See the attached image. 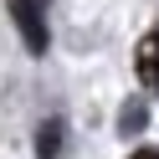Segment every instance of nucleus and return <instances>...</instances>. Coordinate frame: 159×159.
Instances as JSON below:
<instances>
[{
	"label": "nucleus",
	"mask_w": 159,
	"mask_h": 159,
	"mask_svg": "<svg viewBox=\"0 0 159 159\" xmlns=\"http://www.w3.org/2000/svg\"><path fill=\"white\" fill-rule=\"evenodd\" d=\"M36 154H41V159L62 154V123H57V118H46V123L36 128Z\"/></svg>",
	"instance_id": "3"
},
{
	"label": "nucleus",
	"mask_w": 159,
	"mask_h": 159,
	"mask_svg": "<svg viewBox=\"0 0 159 159\" xmlns=\"http://www.w3.org/2000/svg\"><path fill=\"white\" fill-rule=\"evenodd\" d=\"M134 72L149 93H159V31L139 36V52H134Z\"/></svg>",
	"instance_id": "2"
},
{
	"label": "nucleus",
	"mask_w": 159,
	"mask_h": 159,
	"mask_svg": "<svg viewBox=\"0 0 159 159\" xmlns=\"http://www.w3.org/2000/svg\"><path fill=\"white\" fill-rule=\"evenodd\" d=\"M11 5V21H16V31H21V41L31 46V57H41L46 46H52V36H46V16H41V5L36 0H5Z\"/></svg>",
	"instance_id": "1"
},
{
	"label": "nucleus",
	"mask_w": 159,
	"mask_h": 159,
	"mask_svg": "<svg viewBox=\"0 0 159 159\" xmlns=\"http://www.w3.org/2000/svg\"><path fill=\"white\" fill-rule=\"evenodd\" d=\"M139 128H144V108L128 103V108H123V134H139Z\"/></svg>",
	"instance_id": "4"
},
{
	"label": "nucleus",
	"mask_w": 159,
	"mask_h": 159,
	"mask_svg": "<svg viewBox=\"0 0 159 159\" xmlns=\"http://www.w3.org/2000/svg\"><path fill=\"white\" fill-rule=\"evenodd\" d=\"M128 159H159V149H134Z\"/></svg>",
	"instance_id": "5"
}]
</instances>
